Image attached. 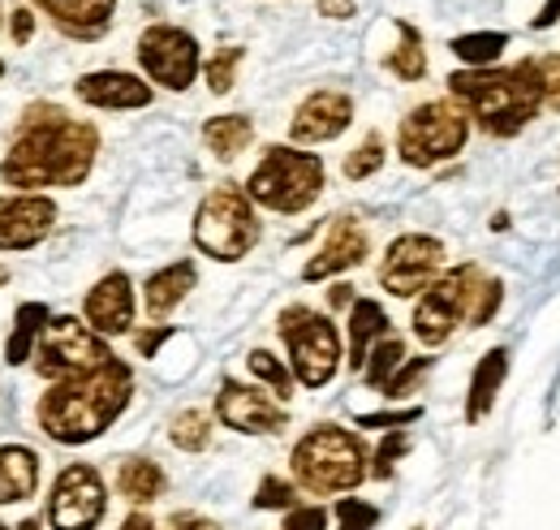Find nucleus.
Listing matches in <instances>:
<instances>
[{
  "mask_svg": "<svg viewBox=\"0 0 560 530\" xmlns=\"http://www.w3.org/2000/svg\"><path fill=\"white\" fill-rule=\"evenodd\" d=\"M95 155H100V130L91 122L70 117L61 104H31L18 117L9 155L0 160V182L22 186L26 195L44 186L73 191L91 177Z\"/></svg>",
  "mask_w": 560,
  "mask_h": 530,
  "instance_id": "1",
  "label": "nucleus"
},
{
  "mask_svg": "<svg viewBox=\"0 0 560 530\" xmlns=\"http://www.w3.org/2000/svg\"><path fill=\"white\" fill-rule=\"evenodd\" d=\"M130 398H135V371L130 362L113 358L108 367L82 380L52 384L35 405V418L39 431L52 436L57 445H91L130 410Z\"/></svg>",
  "mask_w": 560,
  "mask_h": 530,
  "instance_id": "2",
  "label": "nucleus"
},
{
  "mask_svg": "<svg viewBox=\"0 0 560 530\" xmlns=\"http://www.w3.org/2000/svg\"><path fill=\"white\" fill-rule=\"evenodd\" d=\"M448 100H457L470 126H479L488 138H517L544 113L535 61H517L509 69H457L448 73Z\"/></svg>",
  "mask_w": 560,
  "mask_h": 530,
  "instance_id": "3",
  "label": "nucleus"
},
{
  "mask_svg": "<svg viewBox=\"0 0 560 530\" xmlns=\"http://www.w3.org/2000/svg\"><path fill=\"white\" fill-rule=\"evenodd\" d=\"M289 479L306 496H350L371 479V449L353 427L319 423L293 445Z\"/></svg>",
  "mask_w": 560,
  "mask_h": 530,
  "instance_id": "4",
  "label": "nucleus"
},
{
  "mask_svg": "<svg viewBox=\"0 0 560 530\" xmlns=\"http://www.w3.org/2000/svg\"><path fill=\"white\" fill-rule=\"evenodd\" d=\"M324 186H328V169L315 151L268 147L242 191L255 207H268L277 216H302L306 207L319 203Z\"/></svg>",
  "mask_w": 560,
  "mask_h": 530,
  "instance_id": "5",
  "label": "nucleus"
},
{
  "mask_svg": "<svg viewBox=\"0 0 560 530\" xmlns=\"http://www.w3.org/2000/svg\"><path fill=\"white\" fill-rule=\"evenodd\" d=\"M264 238L259 211L246 199L242 186H215L203 195L195 211V246L199 255H208L215 264H237L246 260Z\"/></svg>",
  "mask_w": 560,
  "mask_h": 530,
  "instance_id": "6",
  "label": "nucleus"
},
{
  "mask_svg": "<svg viewBox=\"0 0 560 530\" xmlns=\"http://www.w3.org/2000/svg\"><path fill=\"white\" fill-rule=\"evenodd\" d=\"M277 332L289 349V371L302 389H324L337 380L341 371V358H346V345H341V332L337 324L315 311V307H284L277 320Z\"/></svg>",
  "mask_w": 560,
  "mask_h": 530,
  "instance_id": "7",
  "label": "nucleus"
},
{
  "mask_svg": "<svg viewBox=\"0 0 560 530\" xmlns=\"http://www.w3.org/2000/svg\"><path fill=\"white\" fill-rule=\"evenodd\" d=\"M470 142V117L457 100H427L397 126V155L410 169H435L462 155Z\"/></svg>",
  "mask_w": 560,
  "mask_h": 530,
  "instance_id": "8",
  "label": "nucleus"
},
{
  "mask_svg": "<svg viewBox=\"0 0 560 530\" xmlns=\"http://www.w3.org/2000/svg\"><path fill=\"white\" fill-rule=\"evenodd\" d=\"M35 354H39L35 371L48 384L82 380V376H91V371H100V367H108L117 358L100 332L91 324H82V320H73V315H52L44 336H39V345H35Z\"/></svg>",
  "mask_w": 560,
  "mask_h": 530,
  "instance_id": "9",
  "label": "nucleus"
},
{
  "mask_svg": "<svg viewBox=\"0 0 560 530\" xmlns=\"http://www.w3.org/2000/svg\"><path fill=\"white\" fill-rule=\"evenodd\" d=\"M483 267L479 264H457L448 272H440L415 302V341H422L427 349H440L453 341V332L466 324V293L475 285Z\"/></svg>",
  "mask_w": 560,
  "mask_h": 530,
  "instance_id": "10",
  "label": "nucleus"
},
{
  "mask_svg": "<svg viewBox=\"0 0 560 530\" xmlns=\"http://www.w3.org/2000/svg\"><path fill=\"white\" fill-rule=\"evenodd\" d=\"M108 518V483L91 462H73L57 474L48 492V527L52 530H100Z\"/></svg>",
  "mask_w": 560,
  "mask_h": 530,
  "instance_id": "11",
  "label": "nucleus"
},
{
  "mask_svg": "<svg viewBox=\"0 0 560 530\" xmlns=\"http://www.w3.org/2000/svg\"><path fill=\"white\" fill-rule=\"evenodd\" d=\"M139 66L151 82H160L164 91H190V82L199 78V39L182 26L155 22L139 35Z\"/></svg>",
  "mask_w": 560,
  "mask_h": 530,
  "instance_id": "12",
  "label": "nucleus"
},
{
  "mask_svg": "<svg viewBox=\"0 0 560 530\" xmlns=\"http://www.w3.org/2000/svg\"><path fill=\"white\" fill-rule=\"evenodd\" d=\"M444 242L431 233H401L388 242L380 260V289L393 298H419L422 289L444 272Z\"/></svg>",
  "mask_w": 560,
  "mask_h": 530,
  "instance_id": "13",
  "label": "nucleus"
},
{
  "mask_svg": "<svg viewBox=\"0 0 560 530\" xmlns=\"http://www.w3.org/2000/svg\"><path fill=\"white\" fill-rule=\"evenodd\" d=\"M215 418L237 436H277L289 427V410L255 384L224 380L215 393Z\"/></svg>",
  "mask_w": 560,
  "mask_h": 530,
  "instance_id": "14",
  "label": "nucleus"
},
{
  "mask_svg": "<svg viewBox=\"0 0 560 530\" xmlns=\"http://www.w3.org/2000/svg\"><path fill=\"white\" fill-rule=\"evenodd\" d=\"M366 255H371V238H366V229H362L353 216H337V220L328 224L319 251H315V255L306 260V267H302V280H306V285L332 280V276H341V272L362 267L366 264Z\"/></svg>",
  "mask_w": 560,
  "mask_h": 530,
  "instance_id": "15",
  "label": "nucleus"
},
{
  "mask_svg": "<svg viewBox=\"0 0 560 530\" xmlns=\"http://www.w3.org/2000/svg\"><path fill=\"white\" fill-rule=\"evenodd\" d=\"M350 126H353V100L346 91L324 87V91H311V95L298 104V113H293V122H289V138H293L298 147H311V142H332V138H341Z\"/></svg>",
  "mask_w": 560,
  "mask_h": 530,
  "instance_id": "16",
  "label": "nucleus"
},
{
  "mask_svg": "<svg viewBox=\"0 0 560 530\" xmlns=\"http://www.w3.org/2000/svg\"><path fill=\"white\" fill-rule=\"evenodd\" d=\"M57 224V203L48 195H4L0 199V251H31Z\"/></svg>",
  "mask_w": 560,
  "mask_h": 530,
  "instance_id": "17",
  "label": "nucleus"
},
{
  "mask_svg": "<svg viewBox=\"0 0 560 530\" xmlns=\"http://www.w3.org/2000/svg\"><path fill=\"white\" fill-rule=\"evenodd\" d=\"M73 95L91 108H104V113H130V108H147L155 100L151 82H142L139 73H126V69H95V73H82L73 82Z\"/></svg>",
  "mask_w": 560,
  "mask_h": 530,
  "instance_id": "18",
  "label": "nucleus"
},
{
  "mask_svg": "<svg viewBox=\"0 0 560 530\" xmlns=\"http://www.w3.org/2000/svg\"><path fill=\"white\" fill-rule=\"evenodd\" d=\"M82 315H86V324L100 332L104 341L108 336H126V332L135 329V285H130V276L126 272L100 276L95 289L82 302Z\"/></svg>",
  "mask_w": 560,
  "mask_h": 530,
  "instance_id": "19",
  "label": "nucleus"
},
{
  "mask_svg": "<svg viewBox=\"0 0 560 530\" xmlns=\"http://www.w3.org/2000/svg\"><path fill=\"white\" fill-rule=\"evenodd\" d=\"M35 4L57 22L61 35L82 39V44L100 39L113 26V13H117V0H35Z\"/></svg>",
  "mask_w": 560,
  "mask_h": 530,
  "instance_id": "20",
  "label": "nucleus"
},
{
  "mask_svg": "<svg viewBox=\"0 0 560 530\" xmlns=\"http://www.w3.org/2000/svg\"><path fill=\"white\" fill-rule=\"evenodd\" d=\"M195 285H199V264H195V260H177V264L151 272L147 285H142L147 315H151L155 324H164V320L186 302V293H190Z\"/></svg>",
  "mask_w": 560,
  "mask_h": 530,
  "instance_id": "21",
  "label": "nucleus"
},
{
  "mask_svg": "<svg viewBox=\"0 0 560 530\" xmlns=\"http://www.w3.org/2000/svg\"><path fill=\"white\" fill-rule=\"evenodd\" d=\"M509 380V345H491L488 354L475 362V376H470V393H466V423H483L491 410H495V398Z\"/></svg>",
  "mask_w": 560,
  "mask_h": 530,
  "instance_id": "22",
  "label": "nucleus"
},
{
  "mask_svg": "<svg viewBox=\"0 0 560 530\" xmlns=\"http://www.w3.org/2000/svg\"><path fill=\"white\" fill-rule=\"evenodd\" d=\"M39 492V453L31 445H0V505H26Z\"/></svg>",
  "mask_w": 560,
  "mask_h": 530,
  "instance_id": "23",
  "label": "nucleus"
},
{
  "mask_svg": "<svg viewBox=\"0 0 560 530\" xmlns=\"http://www.w3.org/2000/svg\"><path fill=\"white\" fill-rule=\"evenodd\" d=\"M164 492H168V474H164L160 462H151V458H126V462L117 465V496H121L126 505L147 509V505H155Z\"/></svg>",
  "mask_w": 560,
  "mask_h": 530,
  "instance_id": "24",
  "label": "nucleus"
},
{
  "mask_svg": "<svg viewBox=\"0 0 560 530\" xmlns=\"http://www.w3.org/2000/svg\"><path fill=\"white\" fill-rule=\"evenodd\" d=\"M393 332L388 324V311L375 302V298H353L350 307V371H362L366 367V354H371V345L375 341H384Z\"/></svg>",
  "mask_w": 560,
  "mask_h": 530,
  "instance_id": "25",
  "label": "nucleus"
},
{
  "mask_svg": "<svg viewBox=\"0 0 560 530\" xmlns=\"http://www.w3.org/2000/svg\"><path fill=\"white\" fill-rule=\"evenodd\" d=\"M203 142L215 160H237L255 142V122L246 113H220L203 122Z\"/></svg>",
  "mask_w": 560,
  "mask_h": 530,
  "instance_id": "26",
  "label": "nucleus"
},
{
  "mask_svg": "<svg viewBox=\"0 0 560 530\" xmlns=\"http://www.w3.org/2000/svg\"><path fill=\"white\" fill-rule=\"evenodd\" d=\"M48 320H52V311H48L44 302H22V307H18L13 332H9V341H4V362H9V367H22V362L35 354V345H39V336L48 329Z\"/></svg>",
  "mask_w": 560,
  "mask_h": 530,
  "instance_id": "27",
  "label": "nucleus"
},
{
  "mask_svg": "<svg viewBox=\"0 0 560 530\" xmlns=\"http://www.w3.org/2000/svg\"><path fill=\"white\" fill-rule=\"evenodd\" d=\"M397 35H401V44L384 57V69H388L393 78H401V82H422V78H427V48H422L419 26L397 22Z\"/></svg>",
  "mask_w": 560,
  "mask_h": 530,
  "instance_id": "28",
  "label": "nucleus"
},
{
  "mask_svg": "<svg viewBox=\"0 0 560 530\" xmlns=\"http://www.w3.org/2000/svg\"><path fill=\"white\" fill-rule=\"evenodd\" d=\"M448 48H453V57L466 69H491L504 57L509 35L504 31H470V35H457Z\"/></svg>",
  "mask_w": 560,
  "mask_h": 530,
  "instance_id": "29",
  "label": "nucleus"
},
{
  "mask_svg": "<svg viewBox=\"0 0 560 530\" xmlns=\"http://www.w3.org/2000/svg\"><path fill=\"white\" fill-rule=\"evenodd\" d=\"M406 358H410V354H406V336L388 332L384 341H375V345H371V354H366V367H362L366 389H380V393H384V384L397 376V367H401Z\"/></svg>",
  "mask_w": 560,
  "mask_h": 530,
  "instance_id": "30",
  "label": "nucleus"
},
{
  "mask_svg": "<svg viewBox=\"0 0 560 530\" xmlns=\"http://www.w3.org/2000/svg\"><path fill=\"white\" fill-rule=\"evenodd\" d=\"M500 307H504V280L479 272L470 293H466V329H488L491 320L500 315Z\"/></svg>",
  "mask_w": 560,
  "mask_h": 530,
  "instance_id": "31",
  "label": "nucleus"
},
{
  "mask_svg": "<svg viewBox=\"0 0 560 530\" xmlns=\"http://www.w3.org/2000/svg\"><path fill=\"white\" fill-rule=\"evenodd\" d=\"M168 440H173V449H182V453H208L211 440H215V427H211V418L203 410H182V414H173V423H168Z\"/></svg>",
  "mask_w": 560,
  "mask_h": 530,
  "instance_id": "32",
  "label": "nucleus"
},
{
  "mask_svg": "<svg viewBox=\"0 0 560 530\" xmlns=\"http://www.w3.org/2000/svg\"><path fill=\"white\" fill-rule=\"evenodd\" d=\"M250 505L259 514H289V509L302 505V487L293 479H284V474H264L259 487H255V496H250Z\"/></svg>",
  "mask_w": 560,
  "mask_h": 530,
  "instance_id": "33",
  "label": "nucleus"
},
{
  "mask_svg": "<svg viewBox=\"0 0 560 530\" xmlns=\"http://www.w3.org/2000/svg\"><path fill=\"white\" fill-rule=\"evenodd\" d=\"M246 367H250V376H255L259 384L272 389V398L277 401L293 398V384H298V380H293V371L280 362L272 349H250V354H246Z\"/></svg>",
  "mask_w": 560,
  "mask_h": 530,
  "instance_id": "34",
  "label": "nucleus"
},
{
  "mask_svg": "<svg viewBox=\"0 0 560 530\" xmlns=\"http://www.w3.org/2000/svg\"><path fill=\"white\" fill-rule=\"evenodd\" d=\"M384 160H388L384 138H380V134H366L350 155H346V177H350V182H366V177H375V173L384 169Z\"/></svg>",
  "mask_w": 560,
  "mask_h": 530,
  "instance_id": "35",
  "label": "nucleus"
},
{
  "mask_svg": "<svg viewBox=\"0 0 560 530\" xmlns=\"http://www.w3.org/2000/svg\"><path fill=\"white\" fill-rule=\"evenodd\" d=\"M332 518H337V530H375L380 527V505H371L362 496H337Z\"/></svg>",
  "mask_w": 560,
  "mask_h": 530,
  "instance_id": "36",
  "label": "nucleus"
},
{
  "mask_svg": "<svg viewBox=\"0 0 560 530\" xmlns=\"http://www.w3.org/2000/svg\"><path fill=\"white\" fill-rule=\"evenodd\" d=\"M435 367V358L431 354H419V358H406L401 367H397V376L384 384V398L388 401H406L410 393H419V384H422V376Z\"/></svg>",
  "mask_w": 560,
  "mask_h": 530,
  "instance_id": "37",
  "label": "nucleus"
},
{
  "mask_svg": "<svg viewBox=\"0 0 560 530\" xmlns=\"http://www.w3.org/2000/svg\"><path fill=\"white\" fill-rule=\"evenodd\" d=\"M410 453V436L406 431H384V440L375 445V453H371V479H393V470L397 462Z\"/></svg>",
  "mask_w": 560,
  "mask_h": 530,
  "instance_id": "38",
  "label": "nucleus"
},
{
  "mask_svg": "<svg viewBox=\"0 0 560 530\" xmlns=\"http://www.w3.org/2000/svg\"><path fill=\"white\" fill-rule=\"evenodd\" d=\"M242 57H246L242 48H220V53L211 57L208 66H203L211 95H229V91L237 87V66H242Z\"/></svg>",
  "mask_w": 560,
  "mask_h": 530,
  "instance_id": "39",
  "label": "nucleus"
},
{
  "mask_svg": "<svg viewBox=\"0 0 560 530\" xmlns=\"http://www.w3.org/2000/svg\"><path fill=\"white\" fill-rule=\"evenodd\" d=\"M422 418V405H406V410H371V414H358V427L366 431H406L410 423Z\"/></svg>",
  "mask_w": 560,
  "mask_h": 530,
  "instance_id": "40",
  "label": "nucleus"
},
{
  "mask_svg": "<svg viewBox=\"0 0 560 530\" xmlns=\"http://www.w3.org/2000/svg\"><path fill=\"white\" fill-rule=\"evenodd\" d=\"M535 69H539V95H544V108L560 113V53L539 57Z\"/></svg>",
  "mask_w": 560,
  "mask_h": 530,
  "instance_id": "41",
  "label": "nucleus"
},
{
  "mask_svg": "<svg viewBox=\"0 0 560 530\" xmlns=\"http://www.w3.org/2000/svg\"><path fill=\"white\" fill-rule=\"evenodd\" d=\"M328 522H332V514L324 505H298L284 514L280 530H328Z\"/></svg>",
  "mask_w": 560,
  "mask_h": 530,
  "instance_id": "42",
  "label": "nucleus"
},
{
  "mask_svg": "<svg viewBox=\"0 0 560 530\" xmlns=\"http://www.w3.org/2000/svg\"><path fill=\"white\" fill-rule=\"evenodd\" d=\"M168 336H173V324H151V329L135 332V349H139V358H155V349H160Z\"/></svg>",
  "mask_w": 560,
  "mask_h": 530,
  "instance_id": "43",
  "label": "nucleus"
},
{
  "mask_svg": "<svg viewBox=\"0 0 560 530\" xmlns=\"http://www.w3.org/2000/svg\"><path fill=\"white\" fill-rule=\"evenodd\" d=\"M9 35H13V44H18V48H22V44H31V35H35V13H31V9H13Z\"/></svg>",
  "mask_w": 560,
  "mask_h": 530,
  "instance_id": "44",
  "label": "nucleus"
},
{
  "mask_svg": "<svg viewBox=\"0 0 560 530\" xmlns=\"http://www.w3.org/2000/svg\"><path fill=\"white\" fill-rule=\"evenodd\" d=\"M168 530H224L220 522H211V518H203V514H173V522H168Z\"/></svg>",
  "mask_w": 560,
  "mask_h": 530,
  "instance_id": "45",
  "label": "nucleus"
},
{
  "mask_svg": "<svg viewBox=\"0 0 560 530\" xmlns=\"http://www.w3.org/2000/svg\"><path fill=\"white\" fill-rule=\"evenodd\" d=\"M557 22H560V0H544V9L530 18L535 31H548V26H557Z\"/></svg>",
  "mask_w": 560,
  "mask_h": 530,
  "instance_id": "46",
  "label": "nucleus"
},
{
  "mask_svg": "<svg viewBox=\"0 0 560 530\" xmlns=\"http://www.w3.org/2000/svg\"><path fill=\"white\" fill-rule=\"evenodd\" d=\"M328 302H332L337 311H346V307H353V285H346V280H337V285L328 289Z\"/></svg>",
  "mask_w": 560,
  "mask_h": 530,
  "instance_id": "47",
  "label": "nucleus"
},
{
  "mask_svg": "<svg viewBox=\"0 0 560 530\" xmlns=\"http://www.w3.org/2000/svg\"><path fill=\"white\" fill-rule=\"evenodd\" d=\"M319 13H328V18H350L353 0H319Z\"/></svg>",
  "mask_w": 560,
  "mask_h": 530,
  "instance_id": "48",
  "label": "nucleus"
},
{
  "mask_svg": "<svg viewBox=\"0 0 560 530\" xmlns=\"http://www.w3.org/2000/svg\"><path fill=\"white\" fill-rule=\"evenodd\" d=\"M117 530H160V527L151 522V514H142V509H135V514H130V518H126V522H121Z\"/></svg>",
  "mask_w": 560,
  "mask_h": 530,
  "instance_id": "49",
  "label": "nucleus"
},
{
  "mask_svg": "<svg viewBox=\"0 0 560 530\" xmlns=\"http://www.w3.org/2000/svg\"><path fill=\"white\" fill-rule=\"evenodd\" d=\"M491 229H495V233L509 229V211H495V216H491Z\"/></svg>",
  "mask_w": 560,
  "mask_h": 530,
  "instance_id": "50",
  "label": "nucleus"
},
{
  "mask_svg": "<svg viewBox=\"0 0 560 530\" xmlns=\"http://www.w3.org/2000/svg\"><path fill=\"white\" fill-rule=\"evenodd\" d=\"M18 530H44V522H35V518H26V522H22V527Z\"/></svg>",
  "mask_w": 560,
  "mask_h": 530,
  "instance_id": "51",
  "label": "nucleus"
},
{
  "mask_svg": "<svg viewBox=\"0 0 560 530\" xmlns=\"http://www.w3.org/2000/svg\"><path fill=\"white\" fill-rule=\"evenodd\" d=\"M0 78H4V61H0Z\"/></svg>",
  "mask_w": 560,
  "mask_h": 530,
  "instance_id": "52",
  "label": "nucleus"
},
{
  "mask_svg": "<svg viewBox=\"0 0 560 530\" xmlns=\"http://www.w3.org/2000/svg\"><path fill=\"white\" fill-rule=\"evenodd\" d=\"M0 530H9V527H4V522H0Z\"/></svg>",
  "mask_w": 560,
  "mask_h": 530,
  "instance_id": "53",
  "label": "nucleus"
},
{
  "mask_svg": "<svg viewBox=\"0 0 560 530\" xmlns=\"http://www.w3.org/2000/svg\"><path fill=\"white\" fill-rule=\"evenodd\" d=\"M415 530H427V527H415Z\"/></svg>",
  "mask_w": 560,
  "mask_h": 530,
  "instance_id": "54",
  "label": "nucleus"
}]
</instances>
